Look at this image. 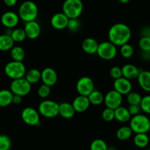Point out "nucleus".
Segmentation results:
<instances>
[{
    "label": "nucleus",
    "instance_id": "obj_10",
    "mask_svg": "<svg viewBox=\"0 0 150 150\" xmlns=\"http://www.w3.org/2000/svg\"><path fill=\"white\" fill-rule=\"evenodd\" d=\"M123 102V96L116 91L111 90L105 94L104 102L106 108L115 110L122 105Z\"/></svg>",
    "mask_w": 150,
    "mask_h": 150
},
{
    "label": "nucleus",
    "instance_id": "obj_11",
    "mask_svg": "<svg viewBox=\"0 0 150 150\" xmlns=\"http://www.w3.org/2000/svg\"><path fill=\"white\" fill-rule=\"evenodd\" d=\"M76 89L79 95L88 96L94 90V83L89 77H82L76 84Z\"/></svg>",
    "mask_w": 150,
    "mask_h": 150
},
{
    "label": "nucleus",
    "instance_id": "obj_13",
    "mask_svg": "<svg viewBox=\"0 0 150 150\" xmlns=\"http://www.w3.org/2000/svg\"><path fill=\"white\" fill-rule=\"evenodd\" d=\"M20 18L18 13L13 11H8L2 14L1 17V23L8 29L15 28L19 22Z\"/></svg>",
    "mask_w": 150,
    "mask_h": 150
},
{
    "label": "nucleus",
    "instance_id": "obj_27",
    "mask_svg": "<svg viewBox=\"0 0 150 150\" xmlns=\"http://www.w3.org/2000/svg\"><path fill=\"white\" fill-rule=\"evenodd\" d=\"M132 129L129 127V126H122L120 127L119 129L116 130V138L119 140V141H125L129 139L132 136Z\"/></svg>",
    "mask_w": 150,
    "mask_h": 150
},
{
    "label": "nucleus",
    "instance_id": "obj_3",
    "mask_svg": "<svg viewBox=\"0 0 150 150\" xmlns=\"http://www.w3.org/2000/svg\"><path fill=\"white\" fill-rule=\"evenodd\" d=\"M129 126L134 133H147L150 130V119L140 113L131 117Z\"/></svg>",
    "mask_w": 150,
    "mask_h": 150
},
{
    "label": "nucleus",
    "instance_id": "obj_23",
    "mask_svg": "<svg viewBox=\"0 0 150 150\" xmlns=\"http://www.w3.org/2000/svg\"><path fill=\"white\" fill-rule=\"evenodd\" d=\"M14 44L15 42L10 35L7 33L0 35V51H9L14 47Z\"/></svg>",
    "mask_w": 150,
    "mask_h": 150
},
{
    "label": "nucleus",
    "instance_id": "obj_31",
    "mask_svg": "<svg viewBox=\"0 0 150 150\" xmlns=\"http://www.w3.org/2000/svg\"><path fill=\"white\" fill-rule=\"evenodd\" d=\"M120 54L124 58L129 59L133 56L134 54V48L132 45L129 44H125L121 46L120 47Z\"/></svg>",
    "mask_w": 150,
    "mask_h": 150
},
{
    "label": "nucleus",
    "instance_id": "obj_36",
    "mask_svg": "<svg viewBox=\"0 0 150 150\" xmlns=\"http://www.w3.org/2000/svg\"><path fill=\"white\" fill-rule=\"evenodd\" d=\"M81 23L78 18H69L67 28L72 33H76L80 30Z\"/></svg>",
    "mask_w": 150,
    "mask_h": 150
},
{
    "label": "nucleus",
    "instance_id": "obj_25",
    "mask_svg": "<svg viewBox=\"0 0 150 150\" xmlns=\"http://www.w3.org/2000/svg\"><path fill=\"white\" fill-rule=\"evenodd\" d=\"M133 143L138 148L144 149L149 145V138L147 133H136L133 138Z\"/></svg>",
    "mask_w": 150,
    "mask_h": 150
},
{
    "label": "nucleus",
    "instance_id": "obj_24",
    "mask_svg": "<svg viewBox=\"0 0 150 150\" xmlns=\"http://www.w3.org/2000/svg\"><path fill=\"white\" fill-rule=\"evenodd\" d=\"M13 93L11 90L2 89L0 91V107L5 108L11 105L13 102Z\"/></svg>",
    "mask_w": 150,
    "mask_h": 150
},
{
    "label": "nucleus",
    "instance_id": "obj_14",
    "mask_svg": "<svg viewBox=\"0 0 150 150\" xmlns=\"http://www.w3.org/2000/svg\"><path fill=\"white\" fill-rule=\"evenodd\" d=\"M57 74L54 69L50 67L45 68L41 71V81L47 86H54L57 82Z\"/></svg>",
    "mask_w": 150,
    "mask_h": 150
},
{
    "label": "nucleus",
    "instance_id": "obj_21",
    "mask_svg": "<svg viewBox=\"0 0 150 150\" xmlns=\"http://www.w3.org/2000/svg\"><path fill=\"white\" fill-rule=\"evenodd\" d=\"M138 83L141 89L146 92H150V71H141L137 78Z\"/></svg>",
    "mask_w": 150,
    "mask_h": 150
},
{
    "label": "nucleus",
    "instance_id": "obj_42",
    "mask_svg": "<svg viewBox=\"0 0 150 150\" xmlns=\"http://www.w3.org/2000/svg\"><path fill=\"white\" fill-rule=\"evenodd\" d=\"M23 101V96H19V95L13 94V102L12 103L15 104V105H20Z\"/></svg>",
    "mask_w": 150,
    "mask_h": 150
},
{
    "label": "nucleus",
    "instance_id": "obj_15",
    "mask_svg": "<svg viewBox=\"0 0 150 150\" xmlns=\"http://www.w3.org/2000/svg\"><path fill=\"white\" fill-rule=\"evenodd\" d=\"M24 30L25 31L27 38L29 39L34 40L39 37L41 34V26L36 21L26 22L24 24Z\"/></svg>",
    "mask_w": 150,
    "mask_h": 150
},
{
    "label": "nucleus",
    "instance_id": "obj_43",
    "mask_svg": "<svg viewBox=\"0 0 150 150\" xmlns=\"http://www.w3.org/2000/svg\"><path fill=\"white\" fill-rule=\"evenodd\" d=\"M141 57L146 61L150 60V51H141Z\"/></svg>",
    "mask_w": 150,
    "mask_h": 150
},
{
    "label": "nucleus",
    "instance_id": "obj_30",
    "mask_svg": "<svg viewBox=\"0 0 150 150\" xmlns=\"http://www.w3.org/2000/svg\"><path fill=\"white\" fill-rule=\"evenodd\" d=\"M10 35L13 38L14 42L21 43L23 42L27 38L25 31L22 28H15L11 31Z\"/></svg>",
    "mask_w": 150,
    "mask_h": 150
},
{
    "label": "nucleus",
    "instance_id": "obj_8",
    "mask_svg": "<svg viewBox=\"0 0 150 150\" xmlns=\"http://www.w3.org/2000/svg\"><path fill=\"white\" fill-rule=\"evenodd\" d=\"M32 89V84H30L25 79V77L13 80L10 86V90L13 94L25 96L30 93Z\"/></svg>",
    "mask_w": 150,
    "mask_h": 150
},
{
    "label": "nucleus",
    "instance_id": "obj_18",
    "mask_svg": "<svg viewBox=\"0 0 150 150\" xmlns=\"http://www.w3.org/2000/svg\"><path fill=\"white\" fill-rule=\"evenodd\" d=\"M122 77L128 79V80H134L137 79L138 77V74L140 73V69L136 66L131 63H127L122 66Z\"/></svg>",
    "mask_w": 150,
    "mask_h": 150
},
{
    "label": "nucleus",
    "instance_id": "obj_39",
    "mask_svg": "<svg viewBox=\"0 0 150 150\" xmlns=\"http://www.w3.org/2000/svg\"><path fill=\"white\" fill-rule=\"evenodd\" d=\"M138 47L141 51H150V38L143 36L138 41Z\"/></svg>",
    "mask_w": 150,
    "mask_h": 150
},
{
    "label": "nucleus",
    "instance_id": "obj_41",
    "mask_svg": "<svg viewBox=\"0 0 150 150\" xmlns=\"http://www.w3.org/2000/svg\"><path fill=\"white\" fill-rule=\"evenodd\" d=\"M128 110H129V114L131 115V116H134L140 114L141 108L140 105H129V107H128Z\"/></svg>",
    "mask_w": 150,
    "mask_h": 150
},
{
    "label": "nucleus",
    "instance_id": "obj_2",
    "mask_svg": "<svg viewBox=\"0 0 150 150\" xmlns=\"http://www.w3.org/2000/svg\"><path fill=\"white\" fill-rule=\"evenodd\" d=\"M18 15L20 19L24 21L25 23L35 21L38 15V8L37 5L33 1H25L19 6Z\"/></svg>",
    "mask_w": 150,
    "mask_h": 150
},
{
    "label": "nucleus",
    "instance_id": "obj_46",
    "mask_svg": "<svg viewBox=\"0 0 150 150\" xmlns=\"http://www.w3.org/2000/svg\"><path fill=\"white\" fill-rule=\"evenodd\" d=\"M130 0H119V2L122 4H127Z\"/></svg>",
    "mask_w": 150,
    "mask_h": 150
},
{
    "label": "nucleus",
    "instance_id": "obj_1",
    "mask_svg": "<svg viewBox=\"0 0 150 150\" xmlns=\"http://www.w3.org/2000/svg\"><path fill=\"white\" fill-rule=\"evenodd\" d=\"M108 35L110 42L116 47H121L129 42L132 36V32L127 24L116 23L110 28Z\"/></svg>",
    "mask_w": 150,
    "mask_h": 150
},
{
    "label": "nucleus",
    "instance_id": "obj_19",
    "mask_svg": "<svg viewBox=\"0 0 150 150\" xmlns=\"http://www.w3.org/2000/svg\"><path fill=\"white\" fill-rule=\"evenodd\" d=\"M99 43L93 38H87L82 43V49L88 54H94L97 52Z\"/></svg>",
    "mask_w": 150,
    "mask_h": 150
},
{
    "label": "nucleus",
    "instance_id": "obj_49",
    "mask_svg": "<svg viewBox=\"0 0 150 150\" xmlns=\"http://www.w3.org/2000/svg\"><path fill=\"white\" fill-rule=\"evenodd\" d=\"M142 150H145V149H142Z\"/></svg>",
    "mask_w": 150,
    "mask_h": 150
},
{
    "label": "nucleus",
    "instance_id": "obj_16",
    "mask_svg": "<svg viewBox=\"0 0 150 150\" xmlns=\"http://www.w3.org/2000/svg\"><path fill=\"white\" fill-rule=\"evenodd\" d=\"M69 18L62 13H57L52 16L51 18V25L54 29L62 30L67 28Z\"/></svg>",
    "mask_w": 150,
    "mask_h": 150
},
{
    "label": "nucleus",
    "instance_id": "obj_26",
    "mask_svg": "<svg viewBox=\"0 0 150 150\" xmlns=\"http://www.w3.org/2000/svg\"><path fill=\"white\" fill-rule=\"evenodd\" d=\"M24 77L30 84H35L41 80V71L38 69H31L27 71Z\"/></svg>",
    "mask_w": 150,
    "mask_h": 150
},
{
    "label": "nucleus",
    "instance_id": "obj_29",
    "mask_svg": "<svg viewBox=\"0 0 150 150\" xmlns=\"http://www.w3.org/2000/svg\"><path fill=\"white\" fill-rule=\"evenodd\" d=\"M11 57L13 60L22 62L25 57V51L19 46H14L11 50Z\"/></svg>",
    "mask_w": 150,
    "mask_h": 150
},
{
    "label": "nucleus",
    "instance_id": "obj_20",
    "mask_svg": "<svg viewBox=\"0 0 150 150\" xmlns=\"http://www.w3.org/2000/svg\"><path fill=\"white\" fill-rule=\"evenodd\" d=\"M75 110L71 103L63 102L59 104V115L64 119H69L74 116Z\"/></svg>",
    "mask_w": 150,
    "mask_h": 150
},
{
    "label": "nucleus",
    "instance_id": "obj_34",
    "mask_svg": "<svg viewBox=\"0 0 150 150\" xmlns=\"http://www.w3.org/2000/svg\"><path fill=\"white\" fill-rule=\"evenodd\" d=\"M12 146L11 138L5 134L0 135V150H10Z\"/></svg>",
    "mask_w": 150,
    "mask_h": 150
},
{
    "label": "nucleus",
    "instance_id": "obj_45",
    "mask_svg": "<svg viewBox=\"0 0 150 150\" xmlns=\"http://www.w3.org/2000/svg\"><path fill=\"white\" fill-rule=\"evenodd\" d=\"M150 33V27H146L144 28H143L142 31H141V35L143 36H146L148 37Z\"/></svg>",
    "mask_w": 150,
    "mask_h": 150
},
{
    "label": "nucleus",
    "instance_id": "obj_4",
    "mask_svg": "<svg viewBox=\"0 0 150 150\" xmlns=\"http://www.w3.org/2000/svg\"><path fill=\"white\" fill-rule=\"evenodd\" d=\"M4 70L5 74L13 80L23 78L25 77L27 73L26 66L23 62L15 61V60H12L7 63Z\"/></svg>",
    "mask_w": 150,
    "mask_h": 150
},
{
    "label": "nucleus",
    "instance_id": "obj_28",
    "mask_svg": "<svg viewBox=\"0 0 150 150\" xmlns=\"http://www.w3.org/2000/svg\"><path fill=\"white\" fill-rule=\"evenodd\" d=\"M88 97L91 105H95V106H98L103 103L104 99H105V96L103 95V93L97 90H93L88 96Z\"/></svg>",
    "mask_w": 150,
    "mask_h": 150
},
{
    "label": "nucleus",
    "instance_id": "obj_9",
    "mask_svg": "<svg viewBox=\"0 0 150 150\" xmlns=\"http://www.w3.org/2000/svg\"><path fill=\"white\" fill-rule=\"evenodd\" d=\"M21 119L30 126H37L40 124V113L38 110L31 107L25 108L21 112Z\"/></svg>",
    "mask_w": 150,
    "mask_h": 150
},
{
    "label": "nucleus",
    "instance_id": "obj_44",
    "mask_svg": "<svg viewBox=\"0 0 150 150\" xmlns=\"http://www.w3.org/2000/svg\"><path fill=\"white\" fill-rule=\"evenodd\" d=\"M4 3L8 7H13L17 4L18 0H3Z\"/></svg>",
    "mask_w": 150,
    "mask_h": 150
},
{
    "label": "nucleus",
    "instance_id": "obj_12",
    "mask_svg": "<svg viewBox=\"0 0 150 150\" xmlns=\"http://www.w3.org/2000/svg\"><path fill=\"white\" fill-rule=\"evenodd\" d=\"M132 85L129 80L122 77L119 79L114 80L113 83V89L119 92L122 96L127 95L129 92L132 91Z\"/></svg>",
    "mask_w": 150,
    "mask_h": 150
},
{
    "label": "nucleus",
    "instance_id": "obj_22",
    "mask_svg": "<svg viewBox=\"0 0 150 150\" xmlns=\"http://www.w3.org/2000/svg\"><path fill=\"white\" fill-rule=\"evenodd\" d=\"M115 112V119L121 123H126L129 122L131 119V115L129 114L128 108L122 106L117 108L114 110Z\"/></svg>",
    "mask_w": 150,
    "mask_h": 150
},
{
    "label": "nucleus",
    "instance_id": "obj_37",
    "mask_svg": "<svg viewBox=\"0 0 150 150\" xmlns=\"http://www.w3.org/2000/svg\"><path fill=\"white\" fill-rule=\"evenodd\" d=\"M37 93L39 97L42 98V99H46L50 96V93H51V87L43 83L38 88Z\"/></svg>",
    "mask_w": 150,
    "mask_h": 150
},
{
    "label": "nucleus",
    "instance_id": "obj_6",
    "mask_svg": "<svg viewBox=\"0 0 150 150\" xmlns=\"http://www.w3.org/2000/svg\"><path fill=\"white\" fill-rule=\"evenodd\" d=\"M38 110L44 117L52 119L59 115V104L53 100L45 99L39 104Z\"/></svg>",
    "mask_w": 150,
    "mask_h": 150
},
{
    "label": "nucleus",
    "instance_id": "obj_32",
    "mask_svg": "<svg viewBox=\"0 0 150 150\" xmlns=\"http://www.w3.org/2000/svg\"><path fill=\"white\" fill-rule=\"evenodd\" d=\"M108 144L104 140L97 138L91 143L90 150H108Z\"/></svg>",
    "mask_w": 150,
    "mask_h": 150
},
{
    "label": "nucleus",
    "instance_id": "obj_48",
    "mask_svg": "<svg viewBox=\"0 0 150 150\" xmlns=\"http://www.w3.org/2000/svg\"><path fill=\"white\" fill-rule=\"evenodd\" d=\"M148 37L149 38H150V33H149V36H148Z\"/></svg>",
    "mask_w": 150,
    "mask_h": 150
},
{
    "label": "nucleus",
    "instance_id": "obj_38",
    "mask_svg": "<svg viewBox=\"0 0 150 150\" xmlns=\"http://www.w3.org/2000/svg\"><path fill=\"white\" fill-rule=\"evenodd\" d=\"M140 106L143 112L150 115V95L143 96Z\"/></svg>",
    "mask_w": 150,
    "mask_h": 150
},
{
    "label": "nucleus",
    "instance_id": "obj_17",
    "mask_svg": "<svg viewBox=\"0 0 150 150\" xmlns=\"http://www.w3.org/2000/svg\"><path fill=\"white\" fill-rule=\"evenodd\" d=\"M71 104L74 108L75 112H86L91 105L88 97L83 95H79L75 97Z\"/></svg>",
    "mask_w": 150,
    "mask_h": 150
},
{
    "label": "nucleus",
    "instance_id": "obj_47",
    "mask_svg": "<svg viewBox=\"0 0 150 150\" xmlns=\"http://www.w3.org/2000/svg\"><path fill=\"white\" fill-rule=\"evenodd\" d=\"M108 150H118V149L114 146H108Z\"/></svg>",
    "mask_w": 150,
    "mask_h": 150
},
{
    "label": "nucleus",
    "instance_id": "obj_35",
    "mask_svg": "<svg viewBox=\"0 0 150 150\" xmlns=\"http://www.w3.org/2000/svg\"><path fill=\"white\" fill-rule=\"evenodd\" d=\"M102 118L105 122H112L113 119H115L114 110L108 108H105L102 112Z\"/></svg>",
    "mask_w": 150,
    "mask_h": 150
},
{
    "label": "nucleus",
    "instance_id": "obj_5",
    "mask_svg": "<svg viewBox=\"0 0 150 150\" xmlns=\"http://www.w3.org/2000/svg\"><path fill=\"white\" fill-rule=\"evenodd\" d=\"M83 11L82 0H65L63 4V13L69 18H78Z\"/></svg>",
    "mask_w": 150,
    "mask_h": 150
},
{
    "label": "nucleus",
    "instance_id": "obj_7",
    "mask_svg": "<svg viewBox=\"0 0 150 150\" xmlns=\"http://www.w3.org/2000/svg\"><path fill=\"white\" fill-rule=\"evenodd\" d=\"M117 52V47L116 45L110 41H104L99 44L96 54L102 60H110L116 57Z\"/></svg>",
    "mask_w": 150,
    "mask_h": 150
},
{
    "label": "nucleus",
    "instance_id": "obj_33",
    "mask_svg": "<svg viewBox=\"0 0 150 150\" xmlns=\"http://www.w3.org/2000/svg\"><path fill=\"white\" fill-rule=\"evenodd\" d=\"M142 99V96L139 93L131 91L127 95V101L129 105H140Z\"/></svg>",
    "mask_w": 150,
    "mask_h": 150
},
{
    "label": "nucleus",
    "instance_id": "obj_40",
    "mask_svg": "<svg viewBox=\"0 0 150 150\" xmlns=\"http://www.w3.org/2000/svg\"><path fill=\"white\" fill-rule=\"evenodd\" d=\"M110 75L113 80H116L122 77V68L119 66H113L110 70Z\"/></svg>",
    "mask_w": 150,
    "mask_h": 150
}]
</instances>
